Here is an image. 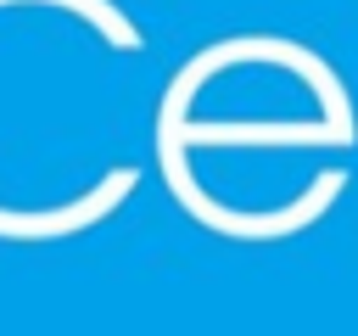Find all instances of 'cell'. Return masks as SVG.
I'll return each instance as SVG.
<instances>
[]
</instances>
